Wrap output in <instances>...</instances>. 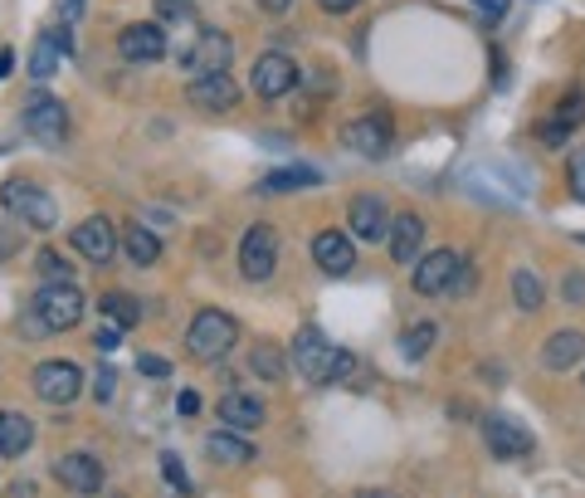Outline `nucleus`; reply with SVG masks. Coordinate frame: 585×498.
Masks as SVG:
<instances>
[{"instance_id":"1","label":"nucleus","mask_w":585,"mask_h":498,"mask_svg":"<svg viewBox=\"0 0 585 498\" xmlns=\"http://www.w3.org/2000/svg\"><path fill=\"white\" fill-rule=\"evenodd\" d=\"M79 318H83L79 284H73V278H49L45 288H35V298H29L20 328H25V337H49V332L79 328Z\"/></svg>"},{"instance_id":"2","label":"nucleus","mask_w":585,"mask_h":498,"mask_svg":"<svg viewBox=\"0 0 585 498\" xmlns=\"http://www.w3.org/2000/svg\"><path fill=\"white\" fill-rule=\"evenodd\" d=\"M292 367H298V377L312 381V387H332V381L351 377L357 357H351L347 347H332V337L322 328H302L298 337H292Z\"/></svg>"},{"instance_id":"3","label":"nucleus","mask_w":585,"mask_h":498,"mask_svg":"<svg viewBox=\"0 0 585 498\" xmlns=\"http://www.w3.org/2000/svg\"><path fill=\"white\" fill-rule=\"evenodd\" d=\"M239 337V323L225 313V308H201V313L191 318V328H186V347H191V357L201 361H219L229 347H235Z\"/></svg>"},{"instance_id":"4","label":"nucleus","mask_w":585,"mask_h":498,"mask_svg":"<svg viewBox=\"0 0 585 498\" xmlns=\"http://www.w3.org/2000/svg\"><path fill=\"white\" fill-rule=\"evenodd\" d=\"M0 201H5V211L15 215V221L35 225V230H55L59 225V201L35 181H5L0 186Z\"/></svg>"},{"instance_id":"5","label":"nucleus","mask_w":585,"mask_h":498,"mask_svg":"<svg viewBox=\"0 0 585 498\" xmlns=\"http://www.w3.org/2000/svg\"><path fill=\"white\" fill-rule=\"evenodd\" d=\"M464 254L458 249H430V254L415 264V294L439 298V294H458V278H464Z\"/></svg>"},{"instance_id":"6","label":"nucleus","mask_w":585,"mask_h":498,"mask_svg":"<svg viewBox=\"0 0 585 498\" xmlns=\"http://www.w3.org/2000/svg\"><path fill=\"white\" fill-rule=\"evenodd\" d=\"M239 269H244V278H254V284H264L268 274L278 269V230L274 225H249L244 240H239Z\"/></svg>"},{"instance_id":"7","label":"nucleus","mask_w":585,"mask_h":498,"mask_svg":"<svg viewBox=\"0 0 585 498\" xmlns=\"http://www.w3.org/2000/svg\"><path fill=\"white\" fill-rule=\"evenodd\" d=\"M35 391H39V401H49V406H69V401L83 391L79 361H69V357L39 361V367H35Z\"/></svg>"},{"instance_id":"8","label":"nucleus","mask_w":585,"mask_h":498,"mask_svg":"<svg viewBox=\"0 0 585 498\" xmlns=\"http://www.w3.org/2000/svg\"><path fill=\"white\" fill-rule=\"evenodd\" d=\"M25 132H29L35 142H45V147L64 142V132H69L64 103L49 98V93H29V103H25Z\"/></svg>"},{"instance_id":"9","label":"nucleus","mask_w":585,"mask_h":498,"mask_svg":"<svg viewBox=\"0 0 585 498\" xmlns=\"http://www.w3.org/2000/svg\"><path fill=\"white\" fill-rule=\"evenodd\" d=\"M483 440L488 450L498 454V460H527L532 454V430L527 425H517L512 415H483Z\"/></svg>"},{"instance_id":"10","label":"nucleus","mask_w":585,"mask_h":498,"mask_svg":"<svg viewBox=\"0 0 585 498\" xmlns=\"http://www.w3.org/2000/svg\"><path fill=\"white\" fill-rule=\"evenodd\" d=\"M347 221H351V240L375 245V240H385V235H391V205H385L381 195L361 191V195H351Z\"/></svg>"},{"instance_id":"11","label":"nucleus","mask_w":585,"mask_h":498,"mask_svg":"<svg viewBox=\"0 0 585 498\" xmlns=\"http://www.w3.org/2000/svg\"><path fill=\"white\" fill-rule=\"evenodd\" d=\"M73 249H79L88 264H108L118 254V230H112L108 215H88V221L73 225Z\"/></svg>"},{"instance_id":"12","label":"nucleus","mask_w":585,"mask_h":498,"mask_svg":"<svg viewBox=\"0 0 585 498\" xmlns=\"http://www.w3.org/2000/svg\"><path fill=\"white\" fill-rule=\"evenodd\" d=\"M312 259H318L322 274L342 278V274H351V269H357V245H351L347 230H318V235H312Z\"/></svg>"},{"instance_id":"13","label":"nucleus","mask_w":585,"mask_h":498,"mask_svg":"<svg viewBox=\"0 0 585 498\" xmlns=\"http://www.w3.org/2000/svg\"><path fill=\"white\" fill-rule=\"evenodd\" d=\"M259 98H284V93L298 88V64H292L288 55H264L254 64V74H249Z\"/></svg>"},{"instance_id":"14","label":"nucleus","mask_w":585,"mask_h":498,"mask_svg":"<svg viewBox=\"0 0 585 498\" xmlns=\"http://www.w3.org/2000/svg\"><path fill=\"white\" fill-rule=\"evenodd\" d=\"M118 55L128 59V64H156V59L166 55L162 25H128L118 35Z\"/></svg>"},{"instance_id":"15","label":"nucleus","mask_w":585,"mask_h":498,"mask_svg":"<svg viewBox=\"0 0 585 498\" xmlns=\"http://www.w3.org/2000/svg\"><path fill=\"white\" fill-rule=\"evenodd\" d=\"M347 147L361 157H385L391 152V118L385 112H366L347 128Z\"/></svg>"},{"instance_id":"16","label":"nucleus","mask_w":585,"mask_h":498,"mask_svg":"<svg viewBox=\"0 0 585 498\" xmlns=\"http://www.w3.org/2000/svg\"><path fill=\"white\" fill-rule=\"evenodd\" d=\"M186 98H191L201 112H229L239 103V88H235L229 74H201V79H191Z\"/></svg>"},{"instance_id":"17","label":"nucleus","mask_w":585,"mask_h":498,"mask_svg":"<svg viewBox=\"0 0 585 498\" xmlns=\"http://www.w3.org/2000/svg\"><path fill=\"white\" fill-rule=\"evenodd\" d=\"M181 64L195 69V79H201V74H225V64H229V35H225V29H205V35L195 39L191 55H181Z\"/></svg>"},{"instance_id":"18","label":"nucleus","mask_w":585,"mask_h":498,"mask_svg":"<svg viewBox=\"0 0 585 498\" xmlns=\"http://www.w3.org/2000/svg\"><path fill=\"white\" fill-rule=\"evenodd\" d=\"M73 55V39H69V25H59V29H45V35L35 39V55H29V74H35L39 83H45L49 74L59 69V59Z\"/></svg>"},{"instance_id":"19","label":"nucleus","mask_w":585,"mask_h":498,"mask_svg":"<svg viewBox=\"0 0 585 498\" xmlns=\"http://www.w3.org/2000/svg\"><path fill=\"white\" fill-rule=\"evenodd\" d=\"M385 245H391V259H395V264H410V259H420L425 221H420L415 211L395 215V221H391V235H385Z\"/></svg>"},{"instance_id":"20","label":"nucleus","mask_w":585,"mask_h":498,"mask_svg":"<svg viewBox=\"0 0 585 498\" xmlns=\"http://www.w3.org/2000/svg\"><path fill=\"white\" fill-rule=\"evenodd\" d=\"M55 474H59V484H69L73 494H98L103 489V464L93 460V454H64V460H55Z\"/></svg>"},{"instance_id":"21","label":"nucleus","mask_w":585,"mask_h":498,"mask_svg":"<svg viewBox=\"0 0 585 498\" xmlns=\"http://www.w3.org/2000/svg\"><path fill=\"white\" fill-rule=\"evenodd\" d=\"M581 357H585V337L576 328L551 332L547 347H541V367L547 371H571V367H581Z\"/></svg>"},{"instance_id":"22","label":"nucleus","mask_w":585,"mask_h":498,"mask_svg":"<svg viewBox=\"0 0 585 498\" xmlns=\"http://www.w3.org/2000/svg\"><path fill=\"white\" fill-rule=\"evenodd\" d=\"M219 420L229 425V430H259L264 425V401L244 396V391H229V396H219Z\"/></svg>"},{"instance_id":"23","label":"nucleus","mask_w":585,"mask_h":498,"mask_svg":"<svg viewBox=\"0 0 585 498\" xmlns=\"http://www.w3.org/2000/svg\"><path fill=\"white\" fill-rule=\"evenodd\" d=\"M29 444H35V425L20 411H0V460H15Z\"/></svg>"},{"instance_id":"24","label":"nucleus","mask_w":585,"mask_h":498,"mask_svg":"<svg viewBox=\"0 0 585 498\" xmlns=\"http://www.w3.org/2000/svg\"><path fill=\"white\" fill-rule=\"evenodd\" d=\"M205 454H211L215 464H249L254 460V444H244L235 430H211V440H205Z\"/></svg>"},{"instance_id":"25","label":"nucleus","mask_w":585,"mask_h":498,"mask_svg":"<svg viewBox=\"0 0 585 498\" xmlns=\"http://www.w3.org/2000/svg\"><path fill=\"white\" fill-rule=\"evenodd\" d=\"M302 186H322V171H312V166H278V171H268L259 181V191L278 195V191H302Z\"/></svg>"},{"instance_id":"26","label":"nucleus","mask_w":585,"mask_h":498,"mask_svg":"<svg viewBox=\"0 0 585 498\" xmlns=\"http://www.w3.org/2000/svg\"><path fill=\"white\" fill-rule=\"evenodd\" d=\"M122 249H128V259H132L138 269H152L156 259H162V240H156V235L146 230L142 221L128 225V235H122Z\"/></svg>"},{"instance_id":"27","label":"nucleus","mask_w":585,"mask_h":498,"mask_svg":"<svg viewBox=\"0 0 585 498\" xmlns=\"http://www.w3.org/2000/svg\"><path fill=\"white\" fill-rule=\"evenodd\" d=\"M249 371L264 381H278L284 377V347H274V342H254L249 347Z\"/></svg>"},{"instance_id":"28","label":"nucleus","mask_w":585,"mask_h":498,"mask_svg":"<svg viewBox=\"0 0 585 498\" xmlns=\"http://www.w3.org/2000/svg\"><path fill=\"white\" fill-rule=\"evenodd\" d=\"M512 298H517L522 313H537L541 308V278L532 274V269H517V274H512Z\"/></svg>"},{"instance_id":"29","label":"nucleus","mask_w":585,"mask_h":498,"mask_svg":"<svg viewBox=\"0 0 585 498\" xmlns=\"http://www.w3.org/2000/svg\"><path fill=\"white\" fill-rule=\"evenodd\" d=\"M98 308H103V313H108L118 328H138V318H142V308L132 304L128 294H103V298H98Z\"/></svg>"},{"instance_id":"30","label":"nucleus","mask_w":585,"mask_h":498,"mask_svg":"<svg viewBox=\"0 0 585 498\" xmlns=\"http://www.w3.org/2000/svg\"><path fill=\"white\" fill-rule=\"evenodd\" d=\"M434 337H439V323H415V328L401 337V352H405V357H410V361H420L425 352L434 347Z\"/></svg>"},{"instance_id":"31","label":"nucleus","mask_w":585,"mask_h":498,"mask_svg":"<svg viewBox=\"0 0 585 498\" xmlns=\"http://www.w3.org/2000/svg\"><path fill=\"white\" fill-rule=\"evenodd\" d=\"M551 118H557L566 132H576V128H581V118H585V93H581V88H571L566 98L557 103V112H551Z\"/></svg>"},{"instance_id":"32","label":"nucleus","mask_w":585,"mask_h":498,"mask_svg":"<svg viewBox=\"0 0 585 498\" xmlns=\"http://www.w3.org/2000/svg\"><path fill=\"white\" fill-rule=\"evenodd\" d=\"M162 474H166V484H171V489H176V494H191V479H186V464H181V460H176V454H171V450H166V454H162Z\"/></svg>"},{"instance_id":"33","label":"nucleus","mask_w":585,"mask_h":498,"mask_svg":"<svg viewBox=\"0 0 585 498\" xmlns=\"http://www.w3.org/2000/svg\"><path fill=\"white\" fill-rule=\"evenodd\" d=\"M561 298H566V304H585V274L581 269H566V274H561Z\"/></svg>"},{"instance_id":"34","label":"nucleus","mask_w":585,"mask_h":498,"mask_svg":"<svg viewBox=\"0 0 585 498\" xmlns=\"http://www.w3.org/2000/svg\"><path fill=\"white\" fill-rule=\"evenodd\" d=\"M138 371H142V377H152V381H162L166 371H171V361L156 357V352H138Z\"/></svg>"},{"instance_id":"35","label":"nucleus","mask_w":585,"mask_h":498,"mask_svg":"<svg viewBox=\"0 0 585 498\" xmlns=\"http://www.w3.org/2000/svg\"><path fill=\"white\" fill-rule=\"evenodd\" d=\"M156 15H162V20H191L195 15V0H156Z\"/></svg>"},{"instance_id":"36","label":"nucleus","mask_w":585,"mask_h":498,"mask_svg":"<svg viewBox=\"0 0 585 498\" xmlns=\"http://www.w3.org/2000/svg\"><path fill=\"white\" fill-rule=\"evenodd\" d=\"M566 186H571V195H576V201H585V152H576V157H571Z\"/></svg>"},{"instance_id":"37","label":"nucleus","mask_w":585,"mask_h":498,"mask_svg":"<svg viewBox=\"0 0 585 498\" xmlns=\"http://www.w3.org/2000/svg\"><path fill=\"white\" fill-rule=\"evenodd\" d=\"M39 274L45 278H69V259L55 254V249H45V254H39Z\"/></svg>"},{"instance_id":"38","label":"nucleus","mask_w":585,"mask_h":498,"mask_svg":"<svg viewBox=\"0 0 585 498\" xmlns=\"http://www.w3.org/2000/svg\"><path fill=\"white\" fill-rule=\"evenodd\" d=\"M112 391H118V377H112V367H98V381H93V396H98V401H112Z\"/></svg>"},{"instance_id":"39","label":"nucleus","mask_w":585,"mask_h":498,"mask_svg":"<svg viewBox=\"0 0 585 498\" xmlns=\"http://www.w3.org/2000/svg\"><path fill=\"white\" fill-rule=\"evenodd\" d=\"M474 10H478L483 20H503V15H508V0H474Z\"/></svg>"},{"instance_id":"40","label":"nucleus","mask_w":585,"mask_h":498,"mask_svg":"<svg viewBox=\"0 0 585 498\" xmlns=\"http://www.w3.org/2000/svg\"><path fill=\"white\" fill-rule=\"evenodd\" d=\"M83 0H59V25H79Z\"/></svg>"},{"instance_id":"41","label":"nucleus","mask_w":585,"mask_h":498,"mask_svg":"<svg viewBox=\"0 0 585 498\" xmlns=\"http://www.w3.org/2000/svg\"><path fill=\"white\" fill-rule=\"evenodd\" d=\"M118 342H122V328H118V323H112V328H103V332H98V337H93V347L112 352V347H118Z\"/></svg>"},{"instance_id":"42","label":"nucleus","mask_w":585,"mask_h":498,"mask_svg":"<svg viewBox=\"0 0 585 498\" xmlns=\"http://www.w3.org/2000/svg\"><path fill=\"white\" fill-rule=\"evenodd\" d=\"M176 411H181V415H195V411H201V396H195V391H181V401H176Z\"/></svg>"},{"instance_id":"43","label":"nucleus","mask_w":585,"mask_h":498,"mask_svg":"<svg viewBox=\"0 0 585 498\" xmlns=\"http://www.w3.org/2000/svg\"><path fill=\"white\" fill-rule=\"evenodd\" d=\"M318 5H322V10H332V15H342V10H357L361 0H318Z\"/></svg>"},{"instance_id":"44","label":"nucleus","mask_w":585,"mask_h":498,"mask_svg":"<svg viewBox=\"0 0 585 498\" xmlns=\"http://www.w3.org/2000/svg\"><path fill=\"white\" fill-rule=\"evenodd\" d=\"M5 498H35V484H10Z\"/></svg>"},{"instance_id":"45","label":"nucleus","mask_w":585,"mask_h":498,"mask_svg":"<svg viewBox=\"0 0 585 498\" xmlns=\"http://www.w3.org/2000/svg\"><path fill=\"white\" fill-rule=\"evenodd\" d=\"M259 5H264V10H268V15H284V10L292 5V0H259Z\"/></svg>"},{"instance_id":"46","label":"nucleus","mask_w":585,"mask_h":498,"mask_svg":"<svg viewBox=\"0 0 585 498\" xmlns=\"http://www.w3.org/2000/svg\"><path fill=\"white\" fill-rule=\"evenodd\" d=\"M10 64H15V59H10V49H0V79L10 74Z\"/></svg>"},{"instance_id":"47","label":"nucleus","mask_w":585,"mask_h":498,"mask_svg":"<svg viewBox=\"0 0 585 498\" xmlns=\"http://www.w3.org/2000/svg\"><path fill=\"white\" fill-rule=\"evenodd\" d=\"M357 498H395V494H385V489H361Z\"/></svg>"},{"instance_id":"48","label":"nucleus","mask_w":585,"mask_h":498,"mask_svg":"<svg viewBox=\"0 0 585 498\" xmlns=\"http://www.w3.org/2000/svg\"><path fill=\"white\" fill-rule=\"evenodd\" d=\"M112 498H122V494H112Z\"/></svg>"}]
</instances>
